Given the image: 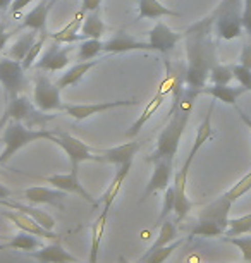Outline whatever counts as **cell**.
<instances>
[{
  "mask_svg": "<svg viewBox=\"0 0 251 263\" xmlns=\"http://www.w3.org/2000/svg\"><path fill=\"white\" fill-rule=\"evenodd\" d=\"M249 191H251V171L246 174L244 177H241L230 190L225 191V196H227L233 203H236L241 196H244L246 193H249Z\"/></svg>",
  "mask_w": 251,
  "mask_h": 263,
  "instance_id": "39",
  "label": "cell"
},
{
  "mask_svg": "<svg viewBox=\"0 0 251 263\" xmlns=\"http://www.w3.org/2000/svg\"><path fill=\"white\" fill-rule=\"evenodd\" d=\"M176 236H177V227H176V224L172 220H169V218H165V220L160 224L159 236H157V239L153 241V245L150 246L148 251H153V250H157V248H162V246L170 245V242L176 239Z\"/></svg>",
  "mask_w": 251,
  "mask_h": 263,
  "instance_id": "34",
  "label": "cell"
},
{
  "mask_svg": "<svg viewBox=\"0 0 251 263\" xmlns=\"http://www.w3.org/2000/svg\"><path fill=\"white\" fill-rule=\"evenodd\" d=\"M33 103L42 112L64 110V103L61 98V88L47 76L45 71H38L33 76Z\"/></svg>",
  "mask_w": 251,
  "mask_h": 263,
  "instance_id": "7",
  "label": "cell"
},
{
  "mask_svg": "<svg viewBox=\"0 0 251 263\" xmlns=\"http://www.w3.org/2000/svg\"><path fill=\"white\" fill-rule=\"evenodd\" d=\"M42 245H40V237L38 236H33L29 232H17L16 236L11 237L7 242L0 245V250H7V248H16V250H23V251H34L38 250Z\"/></svg>",
  "mask_w": 251,
  "mask_h": 263,
  "instance_id": "31",
  "label": "cell"
},
{
  "mask_svg": "<svg viewBox=\"0 0 251 263\" xmlns=\"http://www.w3.org/2000/svg\"><path fill=\"white\" fill-rule=\"evenodd\" d=\"M201 93L205 95H210L214 100H219V102H224L227 105H236L238 98L246 93V90L243 86H238V88H233L229 84H211V86H205Z\"/></svg>",
  "mask_w": 251,
  "mask_h": 263,
  "instance_id": "27",
  "label": "cell"
},
{
  "mask_svg": "<svg viewBox=\"0 0 251 263\" xmlns=\"http://www.w3.org/2000/svg\"><path fill=\"white\" fill-rule=\"evenodd\" d=\"M172 212H174V186L170 184L165 190V195H164V205H162V212H160V217H159V226Z\"/></svg>",
  "mask_w": 251,
  "mask_h": 263,
  "instance_id": "42",
  "label": "cell"
},
{
  "mask_svg": "<svg viewBox=\"0 0 251 263\" xmlns=\"http://www.w3.org/2000/svg\"><path fill=\"white\" fill-rule=\"evenodd\" d=\"M47 38H50V33H47V31L45 33H38V36H36V40H34V43L31 45V48H29V52L26 53L24 61L21 62L23 67H24V71H28L29 67H33L34 62L38 61V57L42 55L43 47H45V43H47Z\"/></svg>",
  "mask_w": 251,
  "mask_h": 263,
  "instance_id": "36",
  "label": "cell"
},
{
  "mask_svg": "<svg viewBox=\"0 0 251 263\" xmlns=\"http://www.w3.org/2000/svg\"><path fill=\"white\" fill-rule=\"evenodd\" d=\"M214 108H215V102L210 103L208 107V112H206L205 119L201 121V124L198 126V129H196V138H195V143L193 146H191V150L188 153V157H186V160L183 165L191 168V165H193V160L196 157V153H198L201 150V146L205 145L206 141L210 140L211 135H214V129H211V116H214Z\"/></svg>",
  "mask_w": 251,
  "mask_h": 263,
  "instance_id": "21",
  "label": "cell"
},
{
  "mask_svg": "<svg viewBox=\"0 0 251 263\" xmlns=\"http://www.w3.org/2000/svg\"><path fill=\"white\" fill-rule=\"evenodd\" d=\"M188 174L189 168L188 167H181V171H177L174 174V213H176V220L181 222L188 217V213L193 208V201L188 198V193H186V187H188Z\"/></svg>",
  "mask_w": 251,
  "mask_h": 263,
  "instance_id": "13",
  "label": "cell"
},
{
  "mask_svg": "<svg viewBox=\"0 0 251 263\" xmlns=\"http://www.w3.org/2000/svg\"><path fill=\"white\" fill-rule=\"evenodd\" d=\"M31 2H34V0H14L12 2V6H11V12H12V16H17L19 12L23 11L24 7L29 6Z\"/></svg>",
  "mask_w": 251,
  "mask_h": 263,
  "instance_id": "47",
  "label": "cell"
},
{
  "mask_svg": "<svg viewBox=\"0 0 251 263\" xmlns=\"http://www.w3.org/2000/svg\"><path fill=\"white\" fill-rule=\"evenodd\" d=\"M140 148H141V143L131 141V143H124V145H119L114 148H107V150H95V153L100 157V162L112 163V165H115V167H121L127 162L134 160V157Z\"/></svg>",
  "mask_w": 251,
  "mask_h": 263,
  "instance_id": "18",
  "label": "cell"
},
{
  "mask_svg": "<svg viewBox=\"0 0 251 263\" xmlns=\"http://www.w3.org/2000/svg\"><path fill=\"white\" fill-rule=\"evenodd\" d=\"M0 206H6V208H11V210H16V212L24 213V215L31 217L33 220H36L38 224L43 226L48 231H53V227H55V220H53V217L48 215L45 210H40V208L24 205V203L9 200V198H7V200H0Z\"/></svg>",
  "mask_w": 251,
  "mask_h": 263,
  "instance_id": "22",
  "label": "cell"
},
{
  "mask_svg": "<svg viewBox=\"0 0 251 263\" xmlns=\"http://www.w3.org/2000/svg\"><path fill=\"white\" fill-rule=\"evenodd\" d=\"M74 263H90V261H80V260H78V261H74Z\"/></svg>",
  "mask_w": 251,
  "mask_h": 263,
  "instance_id": "54",
  "label": "cell"
},
{
  "mask_svg": "<svg viewBox=\"0 0 251 263\" xmlns=\"http://www.w3.org/2000/svg\"><path fill=\"white\" fill-rule=\"evenodd\" d=\"M21 196L24 200H28L29 203H34V205H53V206L62 208V203L67 198V193L55 190V187L34 186V187H28V190L21 191Z\"/></svg>",
  "mask_w": 251,
  "mask_h": 263,
  "instance_id": "19",
  "label": "cell"
},
{
  "mask_svg": "<svg viewBox=\"0 0 251 263\" xmlns=\"http://www.w3.org/2000/svg\"><path fill=\"white\" fill-rule=\"evenodd\" d=\"M148 52L151 50L148 42L132 38L124 31H117L114 36L103 42V53H126V52Z\"/></svg>",
  "mask_w": 251,
  "mask_h": 263,
  "instance_id": "16",
  "label": "cell"
},
{
  "mask_svg": "<svg viewBox=\"0 0 251 263\" xmlns=\"http://www.w3.org/2000/svg\"><path fill=\"white\" fill-rule=\"evenodd\" d=\"M28 255L34 258V260H38L40 263H74L78 261V258L64 250V246L59 241L52 242V245H48V246L38 248V250H34V251H29Z\"/></svg>",
  "mask_w": 251,
  "mask_h": 263,
  "instance_id": "20",
  "label": "cell"
},
{
  "mask_svg": "<svg viewBox=\"0 0 251 263\" xmlns=\"http://www.w3.org/2000/svg\"><path fill=\"white\" fill-rule=\"evenodd\" d=\"M50 9H52L50 0H42L36 7L31 9L28 14H24L21 26L31 29V31H36V33H45L47 31V19H48Z\"/></svg>",
  "mask_w": 251,
  "mask_h": 263,
  "instance_id": "24",
  "label": "cell"
},
{
  "mask_svg": "<svg viewBox=\"0 0 251 263\" xmlns=\"http://www.w3.org/2000/svg\"><path fill=\"white\" fill-rule=\"evenodd\" d=\"M36 36H38V33L31 31V29H29V33L21 34V36L11 45V48H9V59L23 62L26 53L29 52V48H31V45L34 43V40H36Z\"/></svg>",
  "mask_w": 251,
  "mask_h": 263,
  "instance_id": "32",
  "label": "cell"
},
{
  "mask_svg": "<svg viewBox=\"0 0 251 263\" xmlns=\"http://www.w3.org/2000/svg\"><path fill=\"white\" fill-rule=\"evenodd\" d=\"M11 196H12V191L9 190L7 186L0 184V200H7V198H11Z\"/></svg>",
  "mask_w": 251,
  "mask_h": 263,
  "instance_id": "50",
  "label": "cell"
},
{
  "mask_svg": "<svg viewBox=\"0 0 251 263\" xmlns=\"http://www.w3.org/2000/svg\"><path fill=\"white\" fill-rule=\"evenodd\" d=\"M181 245H183V239H176L167 246L157 248L153 251H146L145 256H143V260H145V263H164Z\"/></svg>",
  "mask_w": 251,
  "mask_h": 263,
  "instance_id": "35",
  "label": "cell"
},
{
  "mask_svg": "<svg viewBox=\"0 0 251 263\" xmlns=\"http://www.w3.org/2000/svg\"><path fill=\"white\" fill-rule=\"evenodd\" d=\"M109 31L107 24L103 23V19L100 16L98 11H93V12H88L85 16V21H83V26H81V34L86 38H96V40H102L103 34Z\"/></svg>",
  "mask_w": 251,
  "mask_h": 263,
  "instance_id": "30",
  "label": "cell"
},
{
  "mask_svg": "<svg viewBox=\"0 0 251 263\" xmlns=\"http://www.w3.org/2000/svg\"><path fill=\"white\" fill-rule=\"evenodd\" d=\"M244 263H246V261H244Z\"/></svg>",
  "mask_w": 251,
  "mask_h": 263,
  "instance_id": "56",
  "label": "cell"
},
{
  "mask_svg": "<svg viewBox=\"0 0 251 263\" xmlns=\"http://www.w3.org/2000/svg\"><path fill=\"white\" fill-rule=\"evenodd\" d=\"M71 53H72L71 45H62V43L53 42L50 47H47L43 55L38 57V61L34 62V67L38 71H45V72L62 71V69L67 67Z\"/></svg>",
  "mask_w": 251,
  "mask_h": 263,
  "instance_id": "12",
  "label": "cell"
},
{
  "mask_svg": "<svg viewBox=\"0 0 251 263\" xmlns=\"http://www.w3.org/2000/svg\"><path fill=\"white\" fill-rule=\"evenodd\" d=\"M186 42V71H184V84L186 88L200 91L206 86L210 78L211 67L217 61V42L214 31V19L206 16L198 23L191 24L184 29Z\"/></svg>",
  "mask_w": 251,
  "mask_h": 263,
  "instance_id": "1",
  "label": "cell"
},
{
  "mask_svg": "<svg viewBox=\"0 0 251 263\" xmlns=\"http://www.w3.org/2000/svg\"><path fill=\"white\" fill-rule=\"evenodd\" d=\"M4 114L9 117V121L23 122L26 127L33 129L36 126H43L50 119H53V116H48V114L42 112L40 108H36V105L33 102H29V98L24 95H19L12 98V100H9Z\"/></svg>",
  "mask_w": 251,
  "mask_h": 263,
  "instance_id": "8",
  "label": "cell"
},
{
  "mask_svg": "<svg viewBox=\"0 0 251 263\" xmlns=\"http://www.w3.org/2000/svg\"><path fill=\"white\" fill-rule=\"evenodd\" d=\"M230 206H233V201L224 193L222 196H219L200 212L198 224L193 227L191 234L201 237H222L229 224Z\"/></svg>",
  "mask_w": 251,
  "mask_h": 263,
  "instance_id": "4",
  "label": "cell"
},
{
  "mask_svg": "<svg viewBox=\"0 0 251 263\" xmlns=\"http://www.w3.org/2000/svg\"><path fill=\"white\" fill-rule=\"evenodd\" d=\"M225 242H229V245H233L236 248H239V251L243 253V260L246 263L251 261V236L249 237H225L222 236Z\"/></svg>",
  "mask_w": 251,
  "mask_h": 263,
  "instance_id": "40",
  "label": "cell"
},
{
  "mask_svg": "<svg viewBox=\"0 0 251 263\" xmlns=\"http://www.w3.org/2000/svg\"><path fill=\"white\" fill-rule=\"evenodd\" d=\"M40 140H48L53 143L55 135H53L52 129H33V127H26L23 122L7 121L6 127H4L2 138H0V143L4 145V150L0 153V165H6L21 148Z\"/></svg>",
  "mask_w": 251,
  "mask_h": 263,
  "instance_id": "3",
  "label": "cell"
},
{
  "mask_svg": "<svg viewBox=\"0 0 251 263\" xmlns=\"http://www.w3.org/2000/svg\"><path fill=\"white\" fill-rule=\"evenodd\" d=\"M100 4L102 0H83V12H93V11H98L100 9Z\"/></svg>",
  "mask_w": 251,
  "mask_h": 263,
  "instance_id": "48",
  "label": "cell"
},
{
  "mask_svg": "<svg viewBox=\"0 0 251 263\" xmlns=\"http://www.w3.org/2000/svg\"><path fill=\"white\" fill-rule=\"evenodd\" d=\"M164 16L177 17L181 14L162 6L159 0H138V19H160Z\"/></svg>",
  "mask_w": 251,
  "mask_h": 263,
  "instance_id": "28",
  "label": "cell"
},
{
  "mask_svg": "<svg viewBox=\"0 0 251 263\" xmlns=\"http://www.w3.org/2000/svg\"><path fill=\"white\" fill-rule=\"evenodd\" d=\"M233 79H234L233 66H225V64L217 62L214 67H211L208 81H211L214 84H229Z\"/></svg>",
  "mask_w": 251,
  "mask_h": 263,
  "instance_id": "38",
  "label": "cell"
},
{
  "mask_svg": "<svg viewBox=\"0 0 251 263\" xmlns=\"http://www.w3.org/2000/svg\"><path fill=\"white\" fill-rule=\"evenodd\" d=\"M243 29L248 34V38H251V0H244V7H243Z\"/></svg>",
  "mask_w": 251,
  "mask_h": 263,
  "instance_id": "45",
  "label": "cell"
},
{
  "mask_svg": "<svg viewBox=\"0 0 251 263\" xmlns=\"http://www.w3.org/2000/svg\"><path fill=\"white\" fill-rule=\"evenodd\" d=\"M14 0H0V12H6L7 9H11Z\"/></svg>",
  "mask_w": 251,
  "mask_h": 263,
  "instance_id": "51",
  "label": "cell"
},
{
  "mask_svg": "<svg viewBox=\"0 0 251 263\" xmlns=\"http://www.w3.org/2000/svg\"><path fill=\"white\" fill-rule=\"evenodd\" d=\"M2 215L24 232H29V234H33V236L43 237V239H50V241L61 239V236L59 234H55L53 231L45 229V227L38 224L36 220H33L31 217L24 215V213H21V212H16V210H11V208H9L7 212H2Z\"/></svg>",
  "mask_w": 251,
  "mask_h": 263,
  "instance_id": "17",
  "label": "cell"
},
{
  "mask_svg": "<svg viewBox=\"0 0 251 263\" xmlns=\"http://www.w3.org/2000/svg\"><path fill=\"white\" fill-rule=\"evenodd\" d=\"M140 102L136 100H115V102H102V103H86V105H66V110L74 121H85V119L96 116V114H103L107 110H114V108L121 107H134Z\"/></svg>",
  "mask_w": 251,
  "mask_h": 263,
  "instance_id": "14",
  "label": "cell"
},
{
  "mask_svg": "<svg viewBox=\"0 0 251 263\" xmlns=\"http://www.w3.org/2000/svg\"><path fill=\"white\" fill-rule=\"evenodd\" d=\"M248 232H251V213L238 217V218H230L224 236L225 237H238V236L248 234Z\"/></svg>",
  "mask_w": 251,
  "mask_h": 263,
  "instance_id": "37",
  "label": "cell"
},
{
  "mask_svg": "<svg viewBox=\"0 0 251 263\" xmlns=\"http://www.w3.org/2000/svg\"><path fill=\"white\" fill-rule=\"evenodd\" d=\"M236 110H238L239 117H241V121H243V122L246 124V126H248V129H249V131H251V117H249V116H248V114H246V112H243V110H241V108H239L238 105H236Z\"/></svg>",
  "mask_w": 251,
  "mask_h": 263,
  "instance_id": "49",
  "label": "cell"
},
{
  "mask_svg": "<svg viewBox=\"0 0 251 263\" xmlns=\"http://www.w3.org/2000/svg\"><path fill=\"white\" fill-rule=\"evenodd\" d=\"M12 171L17 172V174H23V176L29 177V179H36V181L47 182V184H50L52 187H55V190H61V191L71 193V195L81 196L83 200L88 201L93 206L100 205V201H96L95 198H93L90 193L85 190V186L81 184V181H80V167H71V172H67V174H53V176H34V174L16 171V168H12Z\"/></svg>",
  "mask_w": 251,
  "mask_h": 263,
  "instance_id": "6",
  "label": "cell"
},
{
  "mask_svg": "<svg viewBox=\"0 0 251 263\" xmlns=\"http://www.w3.org/2000/svg\"><path fill=\"white\" fill-rule=\"evenodd\" d=\"M100 53H103V42L96 38H86L83 40L78 47V61L80 62H86V61H93L96 59Z\"/></svg>",
  "mask_w": 251,
  "mask_h": 263,
  "instance_id": "33",
  "label": "cell"
},
{
  "mask_svg": "<svg viewBox=\"0 0 251 263\" xmlns=\"http://www.w3.org/2000/svg\"><path fill=\"white\" fill-rule=\"evenodd\" d=\"M7 121H9V117L6 116V114H4L2 117H0V131H2L4 127H6V124H7Z\"/></svg>",
  "mask_w": 251,
  "mask_h": 263,
  "instance_id": "52",
  "label": "cell"
},
{
  "mask_svg": "<svg viewBox=\"0 0 251 263\" xmlns=\"http://www.w3.org/2000/svg\"><path fill=\"white\" fill-rule=\"evenodd\" d=\"M98 62L100 61H86V62H78L76 66H72L71 69H67L66 72L62 74L61 78L57 79V86L64 90V88H69V86H74L81 81L83 78L86 76L88 72L91 71L93 67L98 66Z\"/></svg>",
  "mask_w": 251,
  "mask_h": 263,
  "instance_id": "26",
  "label": "cell"
},
{
  "mask_svg": "<svg viewBox=\"0 0 251 263\" xmlns=\"http://www.w3.org/2000/svg\"><path fill=\"white\" fill-rule=\"evenodd\" d=\"M23 29V26H19L16 29H9L7 26V21H0V52L4 50V48L7 47L9 40H11L14 34H17L19 31Z\"/></svg>",
  "mask_w": 251,
  "mask_h": 263,
  "instance_id": "44",
  "label": "cell"
},
{
  "mask_svg": "<svg viewBox=\"0 0 251 263\" xmlns=\"http://www.w3.org/2000/svg\"><path fill=\"white\" fill-rule=\"evenodd\" d=\"M53 135H55L53 143L66 152L69 162H71V167H80L83 162H100V157L96 155L95 150L91 146H88L85 141L78 140L76 136L59 131V129L53 131Z\"/></svg>",
  "mask_w": 251,
  "mask_h": 263,
  "instance_id": "10",
  "label": "cell"
},
{
  "mask_svg": "<svg viewBox=\"0 0 251 263\" xmlns=\"http://www.w3.org/2000/svg\"><path fill=\"white\" fill-rule=\"evenodd\" d=\"M184 40V33H176L164 23H157L148 33V43L153 52L169 53L176 48L177 43Z\"/></svg>",
  "mask_w": 251,
  "mask_h": 263,
  "instance_id": "15",
  "label": "cell"
},
{
  "mask_svg": "<svg viewBox=\"0 0 251 263\" xmlns=\"http://www.w3.org/2000/svg\"><path fill=\"white\" fill-rule=\"evenodd\" d=\"M243 7L244 0H220L215 11L210 14L214 19L215 38L236 40L243 36Z\"/></svg>",
  "mask_w": 251,
  "mask_h": 263,
  "instance_id": "5",
  "label": "cell"
},
{
  "mask_svg": "<svg viewBox=\"0 0 251 263\" xmlns=\"http://www.w3.org/2000/svg\"><path fill=\"white\" fill-rule=\"evenodd\" d=\"M233 74L236 81L239 83V86H243L246 91H251V69L241 66V64H234Z\"/></svg>",
  "mask_w": 251,
  "mask_h": 263,
  "instance_id": "41",
  "label": "cell"
},
{
  "mask_svg": "<svg viewBox=\"0 0 251 263\" xmlns=\"http://www.w3.org/2000/svg\"><path fill=\"white\" fill-rule=\"evenodd\" d=\"M50 38L53 42L57 43H62V45H72L76 42H83L85 36L81 33H62V31H57V33H52Z\"/></svg>",
  "mask_w": 251,
  "mask_h": 263,
  "instance_id": "43",
  "label": "cell"
},
{
  "mask_svg": "<svg viewBox=\"0 0 251 263\" xmlns=\"http://www.w3.org/2000/svg\"><path fill=\"white\" fill-rule=\"evenodd\" d=\"M119 263H122V261H121V260H119Z\"/></svg>",
  "mask_w": 251,
  "mask_h": 263,
  "instance_id": "55",
  "label": "cell"
},
{
  "mask_svg": "<svg viewBox=\"0 0 251 263\" xmlns=\"http://www.w3.org/2000/svg\"><path fill=\"white\" fill-rule=\"evenodd\" d=\"M165 98H167V93L164 90H159V93H157V95L151 98L148 103H146V107H145V110L141 112V116L138 117L134 122H132V126L129 129H127L126 136L127 138H136L138 135H140V131L145 127V124L155 116L157 110H159L162 105H164Z\"/></svg>",
  "mask_w": 251,
  "mask_h": 263,
  "instance_id": "23",
  "label": "cell"
},
{
  "mask_svg": "<svg viewBox=\"0 0 251 263\" xmlns=\"http://www.w3.org/2000/svg\"><path fill=\"white\" fill-rule=\"evenodd\" d=\"M172 95H174V105L170 108L169 122L157 138V148L153 155L148 158L150 162L159 160V158H169V160L176 158L181 138L184 135V129L195 108V100L201 93L191 88H183V84H177Z\"/></svg>",
  "mask_w": 251,
  "mask_h": 263,
  "instance_id": "2",
  "label": "cell"
},
{
  "mask_svg": "<svg viewBox=\"0 0 251 263\" xmlns=\"http://www.w3.org/2000/svg\"><path fill=\"white\" fill-rule=\"evenodd\" d=\"M131 167H132V162H127V163H124V165L117 167V172H115L114 179H112L110 186L107 187V191L103 193V196H102V200H100L102 206H103V205L112 206V203H114L115 196L119 195V191H121L122 184H124L126 179H127V176H129Z\"/></svg>",
  "mask_w": 251,
  "mask_h": 263,
  "instance_id": "29",
  "label": "cell"
},
{
  "mask_svg": "<svg viewBox=\"0 0 251 263\" xmlns=\"http://www.w3.org/2000/svg\"><path fill=\"white\" fill-rule=\"evenodd\" d=\"M23 64L14 59H2L0 61V84L4 88V98L6 103L12 98L19 97L28 84L26 74H24Z\"/></svg>",
  "mask_w": 251,
  "mask_h": 263,
  "instance_id": "9",
  "label": "cell"
},
{
  "mask_svg": "<svg viewBox=\"0 0 251 263\" xmlns=\"http://www.w3.org/2000/svg\"><path fill=\"white\" fill-rule=\"evenodd\" d=\"M121 261L122 263H145V260H143V258H141L140 261H129V260H126V258H122V256H121Z\"/></svg>",
  "mask_w": 251,
  "mask_h": 263,
  "instance_id": "53",
  "label": "cell"
},
{
  "mask_svg": "<svg viewBox=\"0 0 251 263\" xmlns=\"http://www.w3.org/2000/svg\"><path fill=\"white\" fill-rule=\"evenodd\" d=\"M109 205H103L100 215L91 226V250H90V263H98V251H100V245H102V237L103 232H105V226H107V218H109V212H110Z\"/></svg>",
  "mask_w": 251,
  "mask_h": 263,
  "instance_id": "25",
  "label": "cell"
},
{
  "mask_svg": "<svg viewBox=\"0 0 251 263\" xmlns=\"http://www.w3.org/2000/svg\"><path fill=\"white\" fill-rule=\"evenodd\" d=\"M239 64L251 69V38H248V42L243 45V50H241V55H239Z\"/></svg>",
  "mask_w": 251,
  "mask_h": 263,
  "instance_id": "46",
  "label": "cell"
},
{
  "mask_svg": "<svg viewBox=\"0 0 251 263\" xmlns=\"http://www.w3.org/2000/svg\"><path fill=\"white\" fill-rule=\"evenodd\" d=\"M151 163H153V174H151L148 184L145 187L141 203L146 201L151 195H155V193L165 191L167 187L172 184V181H174V160L159 158V160H153Z\"/></svg>",
  "mask_w": 251,
  "mask_h": 263,
  "instance_id": "11",
  "label": "cell"
}]
</instances>
